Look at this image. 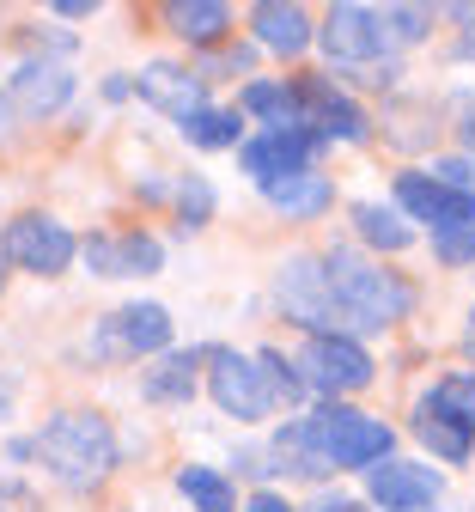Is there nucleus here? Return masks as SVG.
<instances>
[{"instance_id": "obj_21", "label": "nucleus", "mask_w": 475, "mask_h": 512, "mask_svg": "<svg viewBox=\"0 0 475 512\" xmlns=\"http://www.w3.org/2000/svg\"><path fill=\"white\" fill-rule=\"evenodd\" d=\"M348 220H354L360 244H372V250H384V256H396V250H409V244H415V226L402 220L396 208H384V202H354Z\"/></svg>"}, {"instance_id": "obj_34", "label": "nucleus", "mask_w": 475, "mask_h": 512, "mask_svg": "<svg viewBox=\"0 0 475 512\" xmlns=\"http://www.w3.org/2000/svg\"><path fill=\"white\" fill-rule=\"evenodd\" d=\"M457 141L475 153V92H463V98H457Z\"/></svg>"}, {"instance_id": "obj_29", "label": "nucleus", "mask_w": 475, "mask_h": 512, "mask_svg": "<svg viewBox=\"0 0 475 512\" xmlns=\"http://www.w3.org/2000/svg\"><path fill=\"white\" fill-rule=\"evenodd\" d=\"M165 263V244L147 232H122V275H159Z\"/></svg>"}, {"instance_id": "obj_6", "label": "nucleus", "mask_w": 475, "mask_h": 512, "mask_svg": "<svg viewBox=\"0 0 475 512\" xmlns=\"http://www.w3.org/2000/svg\"><path fill=\"white\" fill-rule=\"evenodd\" d=\"M390 196H396V214L402 220H409V226H433V238L475 226V189H451L433 171H396Z\"/></svg>"}, {"instance_id": "obj_24", "label": "nucleus", "mask_w": 475, "mask_h": 512, "mask_svg": "<svg viewBox=\"0 0 475 512\" xmlns=\"http://www.w3.org/2000/svg\"><path fill=\"white\" fill-rule=\"evenodd\" d=\"M183 141L201 153H238L244 147V116L238 110H195L183 122Z\"/></svg>"}, {"instance_id": "obj_31", "label": "nucleus", "mask_w": 475, "mask_h": 512, "mask_svg": "<svg viewBox=\"0 0 475 512\" xmlns=\"http://www.w3.org/2000/svg\"><path fill=\"white\" fill-rule=\"evenodd\" d=\"M433 256H439L445 269L475 263V226H463V232H439V238H433Z\"/></svg>"}, {"instance_id": "obj_3", "label": "nucleus", "mask_w": 475, "mask_h": 512, "mask_svg": "<svg viewBox=\"0 0 475 512\" xmlns=\"http://www.w3.org/2000/svg\"><path fill=\"white\" fill-rule=\"evenodd\" d=\"M305 421H311V439H317L329 470H378L396 445V433L378 415H360V409H342V403H329Z\"/></svg>"}, {"instance_id": "obj_39", "label": "nucleus", "mask_w": 475, "mask_h": 512, "mask_svg": "<svg viewBox=\"0 0 475 512\" xmlns=\"http://www.w3.org/2000/svg\"><path fill=\"white\" fill-rule=\"evenodd\" d=\"M55 13H61V19H92L98 7H86V0H61V7H55Z\"/></svg>"}, {"instance_id": "obj_23", "label": "nucleus", "mask_w": 475, "mask_h": 512, "mask_svg": "<svg viewBox=\"0 0 475 512\" xmlns=\"http://www.w3.org/2000/svg\"><path fill=\"white\" fill-rule=\"evenodd\" d=\"M177 494H183L195 512H238L232 476L214 470V464H183V470H177Z\"/></svg>"}, {"instance_id": "obj_9", "label": "nucleus", "mask_w": 475, "mask_h": 512, "mask_svg": "<svg viewBox=\"0 0 475 512\" xmlns=\"http://www.w3.org/2000/svg\"><path fill=\"white\" fill-rule=\"evenodd\" d=\"M208 391H214L220 415H232V421H268L275 415V391H268L256 354L244 360L232 348H208Z\"/></svg>"}, {"instance_id": "obj_10", "label": "nucleus", "mask_w": 475, "mask_h": 512, "mask_svg": "<svg viewBox=\"0 0 475 512\" xmlns=\"http://www.w3.org/2000/svg\"><path fill=\"white\" fill-rule=\"evenodd\" d=\"M0 238H7V263H19L25 275H67L80 256V238L55 214H19Z\"/></svg>"}, {"instance_id": "obj_36", "label": "nucleus", "mask_w": 475, "mask_h": 512, "mask_svg": "<svg viewBox=\"0 0 475 512\" xmlns=\"http://www.w3.org/2000/svg\"><path fill=\"white\" fill-rule=\"evenodd\" d=\"M13 397H19V378L0 372V421H13Z\"/></svg>"}, {"instance_id": "obj_14", "label": "nucleus", "mask_w": 475, "mask_h": 512, "mask_svg": "<svg viewBox=\"0 0 475 512\" xmlns=\"http://www.w3.org/2000/svg\"><path fill=\"white\" fill-rule=\"evenodd\" d=\"M74 92H80L74 68H67V61H49V55H25L13 68V80H7V104L19 116H55Z\"/></svg>"}, {"instance_id": "obj_4", "label": "nucleus", "mask_w": 475, "mask_h": 512, "mask_svg": "<svg viewBox=\"0 0 475 512\" xmlns=\"http://www.w3.org/2000/svg\"><path fill=\"white\" fill-rule=\"evenodd\" d=\"M275 305L311 336H348V317H342V305H335V293H329L323 256H305V250L287 256L281 275H275Z\"/></svg>"}, {"instance_id": "obj_32", "label": "nucleus", "mask_w": 475, "mask_h": 512, "mask_svg": "<svg viewBox=\"0 0 475 512\" xmlns=\"http://www.w3.org/2000/svg\"><path fill=\"white\" fill-rule=\"evenodd\" d=\"M0 512H37V494L25 482H0Z\"/></svg>"}, {"instance_id": "obj_15", "label": "nucleus", "mask_w": 475, "mask_h": 512, "mask_svg": "<svg viewBox=\"0 0 475 512\" xmlns=\"http://www.w3.org/2000/svg\"><path fill=\"white\" fill-rule=\"evenodd\" d=\"M134 92H141L153 110L189 122L195 110H208V80H201L195 68H183V61H147L141 80H134Z\"/></svg>"}, {"instance_id": "obj_12", "label": "nucleus", "mask_w": 475, "mask_h": 512, "mask_svg": "<svg viewBox=\"0 0 475 512\" xmlns=\"http://www.w3.org/2000/svg\"><path fill=\"white\" fill-rule=\"evenodd\" d=\"M323 153V141L311 128H262L238 147V165L256 177V183H281V177H299V171H317L311 159Z\"/></svg>"}, {"instance_id": "obj_2", "label": "nucleus", "mask_w": 475, "mask_h": 512, "mask_svg": "<svg viewBox=\"0 0 475 512\" xmlns=\"http://www.w3.org/2000/svg\"><path fill=\"white\" fill-rule=\"evenodd\" d=\"M37 458L61 488H98L116 470V433L98 409H61L37 433Z\"/></svg>"}, {"instance_id": "obj_43", "label": "nucleus", "mask_w": 475, "mask_h": 512, "mask_svg": "<svg viewBox=\"0 0 475 512\" xmlns=\"http://www.w3.org/2000/svg\"><path fill=\"white\" fill-rule=\"evenodd\" d=\"M0 293H7V238H0Z\"/></svg>"}, {"instance_id": "obj_22", "label": "nucleus", "mask_w": 475, "mask_h": 512, "mask_svg": "<svg viewBox=\"0 0 475 512\" xmlns=\"http://www.w3.org/2000/svg\"><path fill=\"white\" fill-rule=\"evenodd\" d=\"M195 366H201L195 348L189 354H159V366L141 372V397L147 403H189L195 397Z\"/></svg>"}, {"instance_id": "obj_28", "label": "nucleus", "mask_w": 475, "mask_h": 512, "mask_svg": "<svg viewBox=\"0 0 475 512\" xmlns=\"http://www.w3.org/2000/svg\"><path fill=\"white\" fill-rule=\"evenodd\" d=\"M80 263H86L98 281H128V275H122V232H92V238L80 244Z\"/></svg>"}, {"instance_id": "obj_5", "label": "nucleus", "mask_w": 475, "mask_h": 512, "mask_svg": "<svg viewBox=\"0 0 475 512\" xmlns=\"http://www.w3.org/2000/svg\"><path fill=\"white\" fill-rule=\"evenodd\" d=\"M141 354H171V311L159 299H128L122 311L98 317L92 330V360H141Z\"/></svg>"}, {"instance_id": "obj_33", "label": "nucleus", "mask_w": 475, "mask_h": 512, "mask_svg": "<svg viewBox=\"0 0 475 512\" xmlns=\"http://www.w3.org/2000/svg\"><path fill=\"white\" fill-rule=\"evenodd\" d=\"M433 177H439V183H451V189H469V177H475V171H469V159H433Z\"/></svg>"}, {"instance_id": "obj_26", "label": "nucleus", "mask_w": 475, "mask_h": 512, "mask_svg": "<svg viewBox=\"0 0 475 512\" xmlns=\"http://www.w3.org/2000/svg\"><path fill=\"white\" fill-rule=\"evenodd\" d=\"M256 366H262V378H268V391H275V403H305V397H311L305 378H299V360H287L281 348H262Z\"/></svg>"}, {"instance_id": "obj_20", "label": "nucleus", "mask_w": 475, "mask_h": 512, "mask_svg": "<svg viewBox=\"0 0 475 512\" xmlns=\"http://www.w3.org/2000/svg\"><path fill=\"white\" fill-rule=\"evenodd\" d=\"M238 116H262L268 128H305L299 122V86L293 80H250L238 92Z\"/></svg>"}, {"instance_id": "obj_17", "label": "nucleus", "mask_w": 475, "mask_h": 512, "mask_svg": "<svg viewBox=\"0 0 475 512\" xmlns=\"http://www.w3.org/2000/svg\"><path fill=\"white\" fill-rule=\"evenodd\" d=\"M268 208H281L287 220H317L335 208V183L323 171H299V177H281V183H262Z\"/></svg>"}, {"instance_id": "obj_7", "label": "nucleus", "mask_w": 475, "mask_h": 512, "mask_svg": "<svg viewBox=\"0 0 475 512\" xmlns=\"http://www.w3.org/2000/svg\"><path fill=\"white\" fill-rule=\"evenodd\" d=\"M317 43L335 68H378V55H390V31H384V13L378 7H360V0H342L329 7L323 25H317Z\"/></svg>"}, {"instance_id": "obj_44", "label": "nucleus", "mask_w": 475, "mask_h": 512, "mask_svg": "<svg viewBox=\"0 0 475 512\" xmlns=\"http://www.w3.org/2000/svg\"><path fill=\"white\" fill-rule=\"evenodd\" d=\"M427 512H439V506H427Z\"/></svg>"}, {"instance_id": "obj_18", "label": "nucleus", "mask_w": 475, "mask_h": 512, "mask_svg": "<svg viewBox=\"0 0 475 512\" xmlns=\"http://www.w3.org/2000/svg\"><path fill=\"white\" fill-rule=\"evenodd\" d=\"M165 25H171L183 43H195V49H214V43H226V31H232V7H220V0H171V7H165Z\"/></svg>"}, {"instance_id": "obj_27", "label": "nucleus", "mask_w": 475, "mask_h": 512, "mask_svg": "<svg viewBox=\"0 0 475 512\" xmlns=\"http://www.w3.org/2000/svg\"><path fill=\"white\" fill-rule=\"evenodd\" d=\"M214 202H220L214 183L189 171V177L177 183V220H183V232H201V226H208V220H214Z\"/></svg>"}, {"instance_id": "obj_25", "label": "nucleus", "mask_w": 475, "mask_h": 512, "mask_svg": "<svg viewBox=\"0 0 475 512\" xmlns=\"http://www.w3.org/2000/svg\"><path fill=\"white\" fill-rule=\"evenodd\" d=\"M427 397H433V403L463 427V433H475V372H445Z\"/></svg>"}, {"instance_id": "obj_35", "label": "nucleus", "mask_w": 475, "mask_h": 512, "mask_svg": "<svg viewBox=\"0 0 475 512\" xmlns=\"http://www.w3.org/2000/svg\"><path fill=\"white\" fill-rule=\"evenodd\" d=\"M244 512H293V506H287V500H281V494H275V488H256V494H250V506H244Z\"/></svg>"}, {"instance_id": "obj_8", "label": "nucleus", "mask_w": 475, "mask_h": 512, "mask_svg": "<svg viewBox=\"0 0 475 512\" xmlns=\"http://www.w3.org/2000/svg\"><path fill=\"white\" fill-rule=\"evenodd\" d=\"M299 378L305 391H323V397H354L378 378V360L354 342V336H311L299 348Z\"/></svg>"}, {"instance_id": "obj_37", "label": "nucleus", "mask_w": 475, "mask_h": 512, "mask_svg": "<svg viewBox=\"0 0 475 512\" xmlns=\"http://www.w3.org/2000/svg\"><path fill=\"white\" fill-rule=\"evenodd\" d=\"M311 512H366V506H360V500H342V494H323Z\"/></svg>"}, {"instance_id": "obj_13", "label": "nucleus", "mask_w": 475, "mask_h": 512, "mask_svg": "<svg viewBox=\"0 0 475 512\" xmlns=\"http://www.w3.org/2000/svg\"><path fill=\"white\" fill-rule=\"evenodd\" d=\"M366 494L378 512H427L445 494V476L433 464H409V458H384L378 470H366Z\"/></svg>"}, {"instance_id": "obj_19", "label": "nucleus", "mask_w": 475, "mask_h": 512, "mask_svg": "<svg viewBox=\"0 0 475 512\" xmlns=\"http://www.w3.org/2000/svg\"><path fill=\"white\" fill-rule=\"evenodd\" d=\"M415 439L427 445L439 464H469V445H475V433H463V427L433 403V397H421V403H415Z\"/></svg>"}, {"instance_id": "obj_16", "label": "nucleus", "mask_w": 475, "mask_h": 512, "mask_svg": "<svg viewBox=\"0 0 475 512\" xmlns=\"http://www.w3.org/2000/svg\"><path fill=\"white\" fill-rule=\"evenodd\" d=\"M250 31H256V49H268V55H305L317 43V25L299 0H262V7H250Z\"/></svg>"}, {"instance_id": "obj_1", "label": "nucleus", "mask_w": 475, "mask_h": 512, "mask_svg": "<svg viewBox=\"0 0 475 512\" xmlns=\"http://www.w3.org/2000/svg\"><path fill=\"white\" fill-rule=\"evenodd\" d=\"M323 275H329V293H335V305H342L354 342H360V336H378V330H390V324H402V317L415 311V287L402 281L396 269L360 256L354 244L323 250Z\"/></svg>"}, {"instance_id": "obj_38", "label": "nucleus", "mask_w": 475, "mask_h": 512, "mask_svg": "<svg viewBox=\"0 0 475 512\" xmlns=\"http://www.w3.org/2000/svg\"><path fill=\"white\" fill-rule=\"evenodd\" d=\"M128 92H134V86H128V74H110V80H104V98H110V104H122Z\"/></svg>"}, {"instance_id": "obj_41", "label": "nucleus", "mask_w": 475, "mask_h": 512, "mask_svg": "<svg viewBox=\"0 0 475 512\" xmlns=\"http://www.w3.org/2000/svg\"><path fill=\"white\" fill-rule=\"evenodd\" d=\"M13 128V104H7V86H0V135Z\"/></svg>"}, {"instance_id": "obj_30", "label": "nucleus", "mask_w": 475, "mask_h": 512, "mask_svg": "<svg viewBox=\"0 0 475 512\" xmlns=\"http://www.w3.org/2000/svg\"><path fill=\"white\" fill-rule=\"evenodd\" d=\"M433 7H384V31H390V43H421L427 31H433Z\"/></svg>"}, {"instance_id": "obj_42", "label": "nucleus", "mask_w": 475, "mask_h": 512, "mask_svg": "<svg viewBox=\"0 0 475 512\" xmlns=\"http://www.w3.org/2000/svg\"><path fill=\"white\" fill-rule=\"evenodd\" d=\"M463 354L475 360V311H469V330H463Z\"/></svg>"}, {"instance_id": "obj_11", "label": "nucleus", "mask_w": 475, "mask_h": 512, "mask_svg": "<svg viewBox=\"0 0 475 512\" xmlns=\"http://www.w3.org/2000/svg\"><path fill=\"white\" fill-rule=\"evenodd\" d=\"M293 86H299V122L311 128L323 147H329V141H348V147H354V141H366V135H372L366 110H360L348 92H335L323 74H299Z\"/></svg>"}, {"instance_id": "obj_40", "label": "nucleus", "mask_w": 475, "mask_h": 512, "mask_svg": "<svg viewBox=\"0 0 475 512\" xmlns=\"http://www.w3.org/2000/svg\"><path fill=\"white\" fill-rule=\"evenodd\" d=\"M451 55H457V61H475V31H469V37H457V43H451Z\"/></svg>"}]
</instances>
